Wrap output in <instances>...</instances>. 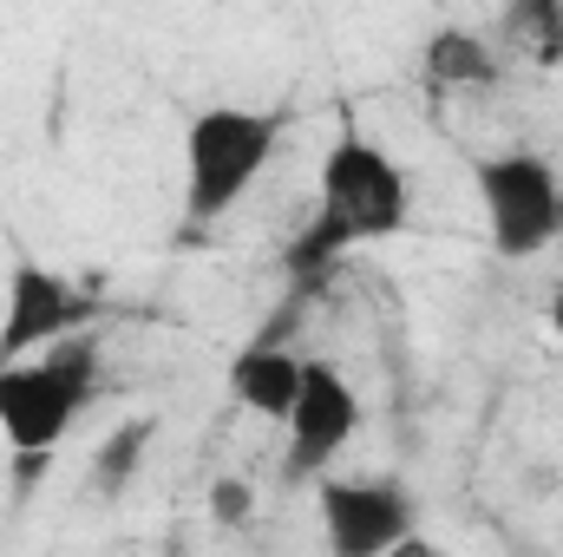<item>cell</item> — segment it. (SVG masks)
I'll return each mask as SVG.
<instances>
[{"mask_svg":"<svg viewBox=\"0 0 563 557\" xmlns=\"http://www.w3.org/2000/svg\"><path fill=\"white\" fill-rule=\"evenodd\" d=\"M413 223V184L400 171V157L387 144H374L361 125H341L328 157H321V184H314V210L308 223L288 237L282 270L295 288H314L347 250L361 243H387Z\"/></svg>","mask_w":563,"mask_h":557,"instance_id":"1","label":"cell"},{"mask_svg":"<svg viewBox=\"0 0 563 557\" xmlns=\"http://www.w3.org/2000/svg\"><path fill=\"white\" fill-rule=\"evenodd\" d=\"M99 335H66L33 361H0V439L13 452L53 459L79 414L99 401Z\"/></svg>","mask_w":563,"mask_h":557,"instance_id":"2","label":"cell"},{"mask_svg":"<svg viewBox=\"0 0 563 557\" xmlns=\"http://www.w3.org/2000/svg\"><path fill=\"white\" fill-rule=\"evenodd\" d=\"M282 144L276 106H203L184 132V217L203 230L230 217Z\"/></svg>","mask_w":563,"mask_h":557,"instance_id":"3","label":"cell"},{"mask_svg":"<svg viewBox=\"0 0 563 557\" xmlns=\"http://www.w3.org/2000/svg\"><path fill=\"white\" fill-rule=\"evenodd\" d=\"M478 184V210H485V237L505 263L544 256L563 237V177L551 157L538 151H498L472 164Z\"/></svg>","mask_w":563,"mask_h":557,"instance_id":"4","label":"cell"},{"mask_svg":"<svg viewBox=\"0 0 563 557\" xmlns=\"http://www.w3.org/2000/svg\"><path fill=\"white\" fill-rule=\"evenodd\" d=\"M361 419H367V407H361L354 381H347L334 361H308V368H301L295 414L282 419V433H288V446H282V479L321 485V479L334 472V459L354 446Z\"/></svg>","mask_w":563,"mask_h":557,"instance_id":"5","label":"cell"},{"mask_svg":"<svg viewBox=\"0 0 563 557\" xmlns=\"http://www.w3.org/2000/svg\"><path fill=\"white\" fill-rule=\"evenodd\" d=\"M314 512L328 532L334 557H387L400 538L420 532V505L400 479H321L314 485Z\"/></svg>","mask_w":563,"mask_h":557,"instance_id":"6","label":"cell"},{"mask_svg":"<svg viewBox=\"0 0 563 557\" xmlns=\"http://www.w3.org/2000/svg\"><path fill=\"white\" fill-rule=\"evenodd\" d=\"M99 315V302L73 276H59L53 263L20 256L7 276V308H0V361H33L66 335H86V321Z\"/></svg>","mask_w":563,"mask_h":557,"instance_id":"7","label":"cell"},{"mask_svg":"<svg viewBox=\"0 0 563 557\" xmlns=\"http://www.w3.org/2000/svg\"><path fill=\"white\" fill-rule=\"evenodd\" d=\"M301 368H308V354H295L288 341H250L230 361V401L263 419H288L295 394H301Z\"/></svg>","mask_w":563,"mask_h":557,"instance_id":"8","label":"cell"},{"mask_svg":"<svg viewBox=\"0 0 563 557\" xmlns=\"http://www.w3.org/2000/svg\"><path fill=\"white\" fill-rule=\"evenodd\" d=\"M426 86L432 92H452V86H492L498 79V53L478 40V33H465V26H439L432 40H426Z\"/></svg>","mask_w":563,"mask_h":557,"instance_id":"9","label":"cell"},{"mask_svg":"<svg viewBox=\"0 0 563 557\" xmlns=\"http://www.w3.org/2000/svg\"><path fill=\"white\" fill-rule=\"evenodd\" d=\"M151 439H157V419H151V414H139V419H125V426H112V433H106V446L92 452V485H99L106 499H119V492L144 472Z\"/></svg>","mask_w":563,"mask_h":557,"instance_id":"10","label":"cell"},{"mask_svg":"<svg viewBox=\"0 0 563 557\" xmlns=\"http://www.w3.org/2000/svg\"><path fill=\"white\" fill-rule=\"evenodd\" d=\"M250 512H256V492H250V479H217L210 485V525H250Z\"/></svg>","mask_w":563,"mask_h":557,"instance_id":"11","label":"cell"},{"mask_svg":"<svg viewBox=\"0 0 563 557\" xmlns=\"http://www.w3.org/2000/svg\"><path fill=\"white\" fill-rule=\"evenodd\" d=\"M387 557H445V551H439V545H426L420 532H413V538H400V545H394Z\"/></svg>","mask_w":563,"mask_h":557,"instance_id":"12","label":"cell"},{"mask_svg":"<svg viewBox=\"0 0 563 557\" xmlns=\"http://www.w3.org/2000/svg\"><path fill=\"white\" fill-rule=\"evenodd\" d=\"M551 328L563 335V282H558V295H551Z\"/></svg>","mask_w":563,"mask_h":557,"instance_id":"13","label":"cell"}]
</instances>
